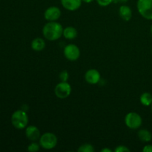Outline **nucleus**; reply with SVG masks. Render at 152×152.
<instances>
[{
  "mask_svg": "<svg viewBox=\"0 0 152 152\" xmlns=\"http://www.w3.org/2000/svg\"><path fill=\"white\" fill-rule=\"evenodd\" d=\"M62 25L56 21L49 22L45 25L42 29V34L45 38L49 41H56L59 39L63 34Z\"/></svg>",
  "mask_w": 152,
  "mask_h": 152,
  "instance_id": "nucleus-1",
  "label": "nucleus"
},
{
  "mask_svg": "<svg viewBox=\"0 0 152 152\" xmlns=\"http://www.w3.org/2000/svg\"><path fill=\"white\" fill-rule=\"evenodd\" d=\"M11 123L16 129L21 130L25 129L28 123V114L23 110H17L12 114Z\"/></svg>",
  "mask_w": 152,
  "mask_h": 152,
  "instance_id": "nucleus-2",
  "label": "nucleus"
},
{
  "mask_svg": "<svg viewBox=\"0 0 152 152\" xmlns=\"http://www.w3.org/2000/svg\"><path fill=\"white\" fill-rule=\"evenodd\" d=\"M57 141L56 135L50 132L43 134L39 138V144L41 147L47 150L54 148L57 145Z\"/></svg>",
  "mask_w": 152,
  "mask_h": 152,
  "instance_id": "nucleus-3",
  "label": "nucleus"
},
{
  "mask_svg": "<svg viewBox=\"0 0 152 152\" xmlns=\"http://www.w3.org/2000/svg\"><path fill=\"white\" fill-rule=\"evenodd\" d=\"M137 7L142 17L152 20V0H138Z\"/></svg>",
  "mask_w": 152,
  "mask_h": 152,
  "instance_id": "nucleus-4",
  "label": "nucleus"
},
{
  "mask_svg": "<svg viewBox=\"0 0 152 152\" xmlns=\"http://www.w3.org/2000/svg\"><path fill=\"white\" fill-rule=\"evenodd\" d=\"M142 120L140 114L135 112H130L125 117L126 126L131 129H137L142 126Z\"/></svg>",
  "mask_w": 152,
  "mask_h": 152,
  "instance_id": "nucleus-5",
  "label": "nucleus"
},
{
  "mask_svg": "<svg viewBox=\"0 0 152 152\" xmlns=\"http://www.w3.org/2000/svg\"><path fill=\"white\" fill-rule=\"evenodd\" d=\"M55 94L59 99H65L68 97L71 93V86L67 82H61L55 87Z\"/></svg>",
  "mask_w": 152,
  "mask_h": 152,
  "instance_id": "nucleus-6",
  "label": "nucleus"
},
{
  "mask_svg": "<svg viewBox=\"0 0 152 152\" xmlns=\"http://www.w3.org/2000/svg\"><path fill=\"white\" fill-rule=\"evenodd\" d=\"M64 55L70 61H76L80 56V50L76 45L69 44L64 48Z\"/></svg>",
  "mask_w": 152,
  "mask_h": 152,
  "instance_id": "nucleus-7",
  "label": "nucleus"
},
{
  "mask_svg": "<svg viewBox=\"0 0 152 152\" xmlns=\"http://www.w3.org/2000/svg\"><path fill=\"white\" fill-rule=\"evenodd\" d=\"M61 16V10L59 7L56 6H52L45 10L44 13V17L46 20L49 22H53L59 19Z\"/></svg>",
  "mask_w": 152,
  "mask_h": 152,
  "instance_id": "nucleus-8",
  "label": "nucleus"
},
{
  "mask_svg": "<svg viewBox=\"0 0 152 152\" xmlns=\"http://www.w3.org/2000/svg\"><path fill=\"white\" fill-rule=\"evenodd\" d=\"M100 74L96 69H90L85 74V79L89 84H97L100 81Z\"/></svg>",
  "mask_w": 152,
  "mask_h": 152,
  "instance_id": "nucleus-9",
  "label": "nucleus"
},
{
  "mask_svg": "<svg viewBox=\"0 0 152 152\" xmlns=\"http://www.w3.org/2000/svg\"><path fill=\"white\" fill-rule=\"evenodd\" d=\"M25 135H26L27 138L32 142H36L37 140H39L40 137H41L40 131L35 126H29L26 127Z\"/></svg>",
  "mask_w": 152,
  "mask_h": 152,
  "instance_id": "nucleus-10",
  "label": "nucleus"
},
{
  "mask_svg": "<svg viewBox=\"0 0 152 152\" xmlns=\"http://www.w3.org/2000/svg\"><path fill=\"white\" fill-rule=\"evenodd\" d=\"M83 0H61L62 7L70 11H74L80 7Z\"/></svg>",
  "mask_w": 152,
  "mask_h": 152,
  "instance_id": "nucleus-11",
  "label": "nucleus"
},
{
  "mask_svg": "<svg viewBox=\"0 0 152 152\" xmlns=\"http://www.w3.org/2000/svg\"><path fill=\"white\" fill-rule=\"evenodd\" d=\"M119 14L123 20L128 22L132 17V9L129 6L123 4V5L120 6V9H119Z\"/></svg>",
  "mask_w": 152,
  "mask_h": 152,
  "instance_id": "nucleus-12",
  "label": "nucleus"
},
{
  "mask_svg": "<svg viewBox=\"0 0 152 152\" xmlns=\"http://www.w3.org/2000/svg\"><path fill=\"white\" fill-rule=\"evenodd\" d=\"M31 48L35 51H41L45 48V42L39 37L34 39L31 42Z\"/></svg>",
  "mask_w": 152,
  "mask_h": 152,
  "instance_id": "nucleus-13",
  "label": "nucleus"
},
{
  "mask_svg": "<svg viewBox=\"0 0 152 152\" xmlns=\"http://www.w3.org/2000/svg\"><path fill=\"white\" fill-rule=\"evenodd\" d=\"M63 37L67 39H74L77 37V31L75 28L71 26L66 27L65 29H63Z\"/></svg>",
  "mask_w": 152,
  "mask_h": 152,
  "instance_id": "nucleus-14",
  "label": "nucleus"
},
{
  "mask_svg": "<svg viewBox=\"0 0 152 152\" xmlns=\"http://www.w3.org/2000/svg\"><path fill=\"white\" fill-rule=\"evenodd\" d=\"M138 137L140 140L142 142H150L152 139L151 133L149 131L146 130V129H140L137 133Z\"/></svg>",
  "mask_w": 152,
  "mask_h": 152,
  "instance_id": "nucleus-15",
  "label": "nucleus"
},
{
  "mask_svg": "<svg viewBox=\"0 0 152 152\" xmlns=\"http://www.w3.org/2000/svg\"><path fill=\"white\" fill-rule=\"evenodd\" d=\"M140 102L145 106H149L152 104V95L148 92H145L140 96Z\"/></svg>",
  "mask_w": 152,
  "mask_h": 152,
  "instance_id": "nucleus-16",
  "label": "nucleus"
},
{
  "mask_svg": "<svg viewBox=\"0 0 152 152\" xmlns=\"http://www.w3.org/2000/svg\"><path fill=\"white\" fill-rule=\"evenodd\" d=\"M79 152H94V148L91 144L86 143L82 145L78 148Z\"/></svg>",
  "mask_w": 152,
  "mask_h": 152,
  "instance_id": "nucleus-17",
  "label": "nucleus"
},
{
  "mask_svg": "<svg viewBox=\"0 0 152 152\" xmlns=\"http://www.w3.org/2000/svg\"><path fill=\"white\" fill-rule=\"evenodd\" d=\"M40 144H38L36 142H32L28 146V151L31 152H37L39 150L40 148Z\"/></svg>",
  "mask_w": 152,
  "mask_h": 152,
  "instance_id": "nucleus-18",
  "label": "nucleus"
},
{
  "mask_svg": "<svg viewBox=\"0 0 152 152\" xmlns=\"http://www.w3.org/2000/svg\"><path fill=\"white\" fill-rule=\"evenodd\" d=\"M114 0H96L98 4L102 7H106L108 6L109 4H111V3L114 2Z\"/></svg>",
  "mask_w": 152,
  "mask_h": 152,
  "instance_id": "nucleus-19",
  "label": "nucleus"
},
{
  "mask_svg": "<svg viewBox=\"0 0 152 152\" xmlns=\"http://www.w3.org/2000/svg\"><path fill=\"white\" fill-rule=\"evenodd\" d=\"M68 77H69V76H68V73L67 71H62V72L59 74V79L61 80V81L62 82H67L68 80Z\"/></svg>",
  "mask_w": 152,
  "mask_h": 152,
  "instance_id": "nucleus-20",
  "label": "nucleus"
},
{
  "mask_svg": "<svg viewBox=\"0 0 152 152\" xmlns=\"http://www.w3.org/2000/svg\"><path fill=\"white\" fill-rule=\"evenodd\" d=\"M115 152H130V149L125 145H119L114 150Z\"/></svg>",
  "mask_w": 152,
  "mask_h": 152,
  "instance_id": "nucleus-21",
  "label": "nucleus"
},
{
  "mask_svg": "<svg viewBox=\"0 0 152 152\" xmlns=\"http://www.w3.org/2000/svg\"><path fill=\"white\" fill-rule=\"evenodd\" d=\"M142 151L144 152H152V145H147L143 148Z\"/></svg>",
  "mask_w": 152,
  "mask_h": 152,
  "instance_id": "nucleus-22",
  "label": "nucleus"
},
{
  "mask_svg": "<svg viewBox=\"0 0 152 152\" xmlns=\"http://www.w3.org/2000/svg\"><path fill=\"white\" fill-rule=\"evenodd\" d=\"M128 0H114V2L117 3V2H120V3H126L127 2Z\"/></svg>",
  "mask_w": 152,
  "mask_h": 152,
  "instance_id": "nucleus-23",
  "label": "nucleus"
},
{
  "mask_svg": "<svg viewBox=\"0 0 152 152\" xmlns=\"http://www.w3.org/2000/svg\"><path fill=\"white\" fill-rule=\"evenodd\" d=\"M102 152H111V149H108V148H103V149L101 150Z\"/></svg>",
  "mask_w": 152,
  "mask_h": 152,
  "instance_id": "nucleus-24",
  "label": "nucleus"
},
{
  "mask_svg": "<svg viewBox=\"0 0 152 152\" xmlns=\"http://www.w3.org/2000/svg\"><path fill=\"white\" fill-rule=\"evenodd\" d=\"M94 0H83V1H84L85 3H91Z\"/></svg>",
  "mask_w": 152,
  "mask_h": 152,
  "instance_id": "nucleus-25",
  "label": "nucleus"
},
{
  "mask_svg": "<svg viewBox=\"0 0 152 152\" xmlns=\"http://www.w3.org/2000/svg\"><path fill=\"white\" fill-rule=\"evenodd\" d=\"M151 34H152V25H151Z\"/></svg>",
  "mask_w": 152,
  "mask_h": 152,
  "instance_id": "nucleus-26",
  "label": "nucleus"
},
{
  "mask_svg": "<svg viewBox=\"0 0 152 152\" xmlns=\"http://www.w3.org/2000/svg\"><path fill=\"white\" fill-rule=\"evenodd\" d=\"M151 110H152V104H151Z\"/></svg>",
  "mask_w": 152,
  "mask_h": 152,
  "instance_id": "nucleus-27",
  "label": "nucleus"
}]
</instances>
